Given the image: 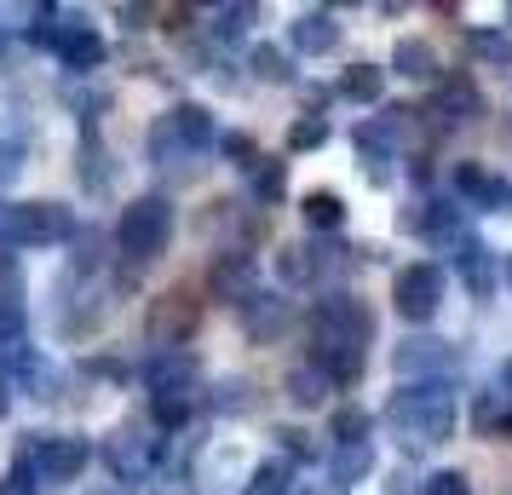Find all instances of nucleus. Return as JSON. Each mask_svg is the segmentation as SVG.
<instances>
[{
  "mask_svg": "<svg viewBox=\"0 0 512 495\" xmlns=\"http://www.w3.org/2000/svg\"><path fill=\"white\" fill-rule=\"evenodd\" d=\"M173 242V202L167 196H133L116 219V248L127 265H150Z\"/></svg>",
  "mask_w": 512,
  "mask_h": 495,
  "instance_id": "nucleus-8",
  "label": "nucleus"
},
{
  "mask_svg": "<svg viewBox=\"0 0 512 495\" xmlns=\"http://www.w3.org/2000/svg\"><path fill=\"white\" fill-rule=\"evenodd\" d=\"M305 213V225H311V236H328V231H340L346 225V202H340V190H311L300 202Z\"/></svg>",
  "mask_w": 512,
  "mask_h": 495,
  "instance_id": "nucleus-28",
  "label": "nucleus"
},
{
  "mask_svg": "<svg viewBox=\"0 0 512 495\" xmlns=\"http://www.w3.org/2000/svg\"><path fill=\"white\" fill-rule=\"evenodd\" d=\"M380 421L403 449H438L461 426V398H455L449 380H415V386H397L386 398Z\"/></svg>",
  "mask_w": 512,
  "mask_h": 495,
  "instance_id": "nucleus-3",
  "label": "nucleus"
},
{
  "mask_svg": "<svg viewBox=\"0 0 512 495\" xmlns=\"http://www.w3.org/2000/svg\"><path fill=\"white\" fill-rule=\"evenodd\" d=\"M242 495H294V461H282V455H265V461L248 472Z\"/></svg>",
  "mask_w": 512,
  "mask_h": 495,
  "instance_id": "nucleus-29",
  "label": "nucleus"
},
{
  "mask_svg": "<svg viewBox=\"0 0 512 495\" xmlns=\"http://www.w3.org/2000/svg\"><path fill=\"white\" fill-rule=\"evenodd\" d=\"M501 386H507V392H512V357H507V369H501Z\"/></svg>",
  "mask_w": 512,
  "mask_h": 495,
  "instance_id": "nucleus-45",
  "label": "nucleus"
},
{
  "mask_svg": "<svg viewBox=\"0 0 512 495\" xmlns=\"http://www.w3.org/2000/svg\"><path fill=\"white\" fill-rule=\"evenodd\" d=\"M334 93L351 98V104H380L386 98V70L380 64H351V70H340Z\"/></svg>",
  "mask_w": 512,
  "mask_h": 495,
  "instance_id": "nucleus-27",
  "label": "nucleus"
},
{
  "mask_svg": "<svg viewBox=\"0 0 512 495\" xmlns=\"http://www.w3.org/2000/svg\"><path fill=\"white\" fill-rule=\"evenodd\" d=\"M369 346H374L369 300H357L351 288L317 294V306H311V363H317L334 386H357V380H363Z\"/></svg>",
  "mask_w": 512,
  "mask_h": 495,
  "instance_id": "nucleus-1",
  "label": "nucleus"
},
{
  "mask_svg": "<svg viewBox=\"0 0 512 495\" xmlns=\"http://www.w3.org/2000/svg\"><path fill=\"white\" fill-rule=\"evenodd\" d=\"M449 185L461 196V208H484V213H512V185L501 173H489L484 162H455Z\"/></svg>",
  "mask_w": 512,
  "mask_h": 495,
  "instance_id": "nucleus-17",
  "label": "nucleus"
},
{
  "mask_svg": "<svg viewBox=\"0 0 512 495\" xmlns=\"http://www.w3.org/2000/svg\"><path fill=\"white\" fill-rule=\"evenodd\" d=\"M0 495H41V490H35V472H29L24 455H12V467H6V478H0Z\"/></svg>",
  "mask_w": 512,
  "mask_h": 495,
  "instance_id": "nucleus-41",
  "label": "nucleus"
},
{
  "mask_svg": "<svg viewBox=\"0 0 512 495\" xmlns=\"http://www.w3.org/2000/svg\"><path fill=\"white\" fill-rule=\"evenodd\" d=\"M392 369L403 375V386H415V380H449L461 369V352H455V340H438V334H409L392 352Z\"/></svg>",
  "mask_w": 512,
  "mask_h": 495,
  "instance_id": "nucleus-14",
  "label": "nucleus"
},
{
  "mask_svg": "<svg viewBox=\"0 0 512 495\" xmlns=\"http://www.w3.org/2000/svg\"><path fill=\"white\" fill-rule=\"evenodd\" d=\"M466 421H472V432L489 438V444H495V438H512V392L501 380L484 386V392H472V415H466Z\"/></svg>",
  "mask_w": 512,
  "mask_h": 495,
  "instance_id": "nucleus-21",
  "label": "nucleus"
},
{
  "mask_svg": "<svg viewBox=\"0 0 512 495\" xmlns=\"http://www.w3.org/2000/svg\"><path fill=\"white\" fill-rule=\"evenodd\" d=\"M121 294H127V277H116L104 254H98V236H75V260L70 271L58 277V294H52V323L64 340H81V334H93L110 311L121 306Z\"/></svg>",
  "mask_w": 512,
  "mask_h": 495,
  "instance_id": "nucleus-2",
  "label": "nucleus"
},
{
  "mask_svg": "<svg viewBox=\"0 0 512 495\" xmlns=\"http://www.w3.org/2000/svg\"><path fill=\"white\" fill-rule=\"evenodd\" d=\"M208 288H213V300H225V306L242 311L259 294V260L248 248H219L208 265Z\"/></svg>",
  "mask_w": 512,
  "mask_h": 495,
  "instance_id": "nucleus-16",
  "label": "nucleus"
},
{
  "mask_svg": "<svg viewBox=\"0 0 512 495\" xmlns=\"http://www.w3.org/2000/svg\"><path fill=\"white\" fill-rule=\"evenodd\" d=\"M323 144H328V121L317 116V110L294 116V127H288V150H294V156H305V150H323Z\"/></svg>",
  "mask_w": 512,
  "mask_h": 495,
  "instance_id": "nucleus-37",
  "label": "nucleus"
},
{
  "mask_svg": "<svg viewBox=\"0 0 512 495\" xmlns=\"http://www.w3.org/2000/svg\"><path fill=\"white\" fill-rule=\"evenodd\" d=\"M507 18H512V6H507Z\"/></svg>",
  "mask_w": 512,
  "mask_h": 495,
  "instance_id": "nucleus-47",
  "label": "nucleus"
},
{
  "mask_svg": "<svg viewBox=\"0 0 512 495\" xmlns=\"http://www.w3.org/2000/svg\"><path fill=\"white\" fill-rule=\"evenodd\" d=\"M369 409H363V403H340V409H334V415H328V438H334V444H374L369 438Z\"/></svg>",
  "mask_w": 512,
  "mask_h": 495,
  "instance_id": "nucleus-33",
  "label": "nucleus"
},
{
  "mask_svg": "<svg viewBox=\"0 0 512 495\" xmlns=\"http://www.w3.org/2000/svg\"><path fill=\"white\" fill-rule=\"evenodd\" d=\"M369 472H374V444H334V455H328V484L334 490L363 484Z\"/></svg>",
  "mask_w": 512,
  "mask_h": 495,
  "instance_id": "nucleus-25",
  "label": "nucleus"
},
{
  "mask_svg": "<svg viewBox=\"0 0 512 495\" xmlns=\"http://www.w3.org/2000/svg\"><path fill=\"white\" fill-rule=\"evenodd\" d=\"M420 495H472V478H466L461 467H438L420 484Z\"/></svg>",
  "mask_w": 512,
  "mask_h": 495,
  "instance_id": "nucleus-40",
  "label": "nucleus"
},
{
  "mask_svg": "<svg viewBox=\"0 0 512 495\" xmlns=\"http://www.w3.org/2000/svg\"><path fill=\"white\" fill-rule=\"evenodd\" d=\"M248 70H254L259 81H271V87H288V81H294V52L259 41V47L248 52Z\"/></svg>",
  "mask_w": 512,
  "mask_h": 495,
  "instance_id": "nucleus-30",
  "label": "nucleus"
},
{
  "mask_svg": "<svg viewBox=\"0 0 512 495\" xmlns=\"http://www.w3.org/2000/svg\"><path fill=\"white\" fill-rule=\"evenodd\" d=\"M271 438H277V444H282V461H294V467H300V461H317V444L305 438L300 426H277Z\"/></svg>",
  "mask_w": 512,
  "mask_h": 495,
  "instance_id": "nucleus-39",
  "label": "nucleus"
},
{
  "mask_svg": "<svg viewBox=\"0 0 512 495\" xmlns=\"http://www.w3.org/2000/svg\"><path fill=\"white\" fill-rule=\"evenodd\" d=\"M213 150H219V127H213V116L202 104H173L144 133V156L162 173H196Z\"/></svg>",
  "mask_w": 512,
  "mask_h": 495,
  "instance_id": "nucleus-4",
  "label": "nucleus"
},
{
  "mask_svg": "<svg viewBox=\"0 0 512 495\" xmlns=\"http://www.w3.org/2000/svg\"><path fill=\"white\" fill-rule=\"evenodd\" d=\"M236 317H242L248 340H277V334L288 329V323H294L288 300H282V294H265V288H259V294H254V300H248L242 311H236Z\"/></svg>",
  "mask_w": 512,
  "mask_h": 495,
  "instance_id": "nucleus-22",
  "label": "nucleus"
},
{
  "mask_svg": "<svg viewBox=\"0 0 512 495\" xmlns=\"http://www.w3.org/2000/svg\"><path fill=\"white\" fill-rule=\"evenodd\" d=\"M116 18L127 29H144V18H150V6H116Z\"/></svg>",
  "mask_w": 512,
  "mask_h": 495,
  "instance_id": "nucleus-43",
  "label": "nucleus"
},
{
  "mask_svg": "<svg viewBox=\"0 0 512 495\" xmlns=\"http://www.w3.org/2000/svg\"><path fill=\"white\" fill-rule=\"evenodd\" d=\"M75 236L81 225L64 202H0V248H58Z\"/></svg>",
  "mask_w": 512,
  "mask_h": 495,
  "instance_id": "nucleus-7",
  "label": "nucleus"
},
{
  "mask_svg": "<svg viewBox=\"0 0 512 495\" xmlns=\"http://www.w3.org/2000/svg\"><path fill=\"white\" fill-rule=\"evenodd\" d=\"M64 104H70L81 121H98L104 110H110V87H98L93 75H87V81L75 75V81H64Z\"/></svg>",
  "mask_w": 512,
  "mask_h": 495,
  "instance_id": "nucleus-32",
  "label": "nucleus"
},
{
  "mask_svg": "<svg viewBox=\"0 0 512 495\" xmlns=\"http://www.w3.org/2000/svg\"><path fill=\"white\" fill-rule=\"evenodd\" d=\"M144 386H150V426L179 432L202 403V363L190 352H156L144 363Z\"/></svg>",
  "mask_w": 512,
  "mask_h": 495,
  "instance_id": "nucleus-5",
  "label": "nucleus"
},
{
  "mask_svg": "<svg viewBox=\"0 0 512 495\" xmlns=\"http://www.w3.org/2000/svg\"><path fill=\"white\" fill-rule=\"evenodd\" d=\"M248 185H254V202H282V190H288V162L259 156L254 173H248Z\"/></svg>",
  "mask_w": 512,
  "mask_h": 495,
  "instance_id": "nucleus-34",
  "label": "nucleus"
},
{
  "mask_svg": "<svg viewBox=\"0 0 512 495\" xmlns=\"http://www.w3.org/2000/svg\"><path fill=\"white\" fill-rule=\"evenodd\" d=\"M6 415H12V380L0 375V421H6Z\"/></svg>",
  "mask_w": 512,
  "mask_h": 495,
  "instance_id": "nucleus-44",
  "label": "nucleus"
},
{
  "mask_svg": "<svg viewBox=\"0 0 512 495\" xmlns=\"http://www.w3.org/2000/svg\"><path fill=\"white\" fill-rule=\"evenodd\" d=\"M29 461V472H35V490H70L75 478L87 472V461H93V444L87 438H75V432H29L24 449H18Z\"/></svg>",
  "mask_w": 512,
  "mask_h": 495,
  "instance_id": "nucleus-10",
  "label": "nucleus"
},
{
  "mask_svg": "<svg viewBox=\"0 0 512 495\" xmlns=\"http://www.w3.org/2000/svg\"><path fill=\"white\" fill-rule=\"evenodd\" d=\"M443 294H449V277H443V265H432V260L403 265V271L392 277V311L409 323V329H426V323L438 317Z\"/></svg>",
  "mask_w": 512,
  "mask_h": 495,
  "instance_id": "nucleus-12",
  "label": "nucleus"
},
{
  "mask_svg": "<svg viewBox=\"0 0 512 495\" xmlns=\"http://www.w3.org/2000/svg\"><path fill=\"white\" fill-rule=\"evenodd\" d=\"M449 260H455V271H461V283L478 294V300H489L495 294V283H501V260L484 248V236L478 231H461L455 242H449Z\"/></svg>",
  "mask_w": 512,
  "mask_h": 495,
  "instance_id": "nucleus-19",
  "label": "nucleus"
},
{
  "mask_svg": "<svg viewBox=\"0 0 512 495\" xmlns=\"http://www.w3.org/2000/svg\"><path fill=\"white\" fill-rule=\"evenodd\" d=\"M259 18V6H219V12H213V41H225V47H231L236 35H248V24H254Z\"/></svg>",
  "mask_w": 512,
  "mask_h": 495,
  "instance_id": "nucleus-38",
  "label": "nucleus"
},
{
  "mask_svg": "<svg viewBox=\"0 0 512 495\" xmlns=\"http://www.w3.org/2000/svg\"><path fill=\"white\" fill-rule=\"evenodd\" d=\"M466 47H472V58H478L484 70L512 75V41L501 35V29H472V35H466Z\"/></svg>",
  "mask_w": 512,
  "mask_h": 495,
  "instance_id": "nucleus-31",
  "label": "nucleus"
},
{
  "mask_svg": "<svg viewBox=\"0 0 512 495\" xmlns=\"http://www.w3.org/2000/svg\"><path fill=\"white\" fill-rule=\"evenodd\" d=\"M340 41H346V29H340V18H334L328 6H311V12H300V18L288 24V47L305 52V58H328Z\"/></svg>",
  "mask_w": 512,
  "mask_h": 495,
  "instance_id": "nucleus-20",
  "label": "nucleus"
},
{
  "mask_svg": "<svg viewBox=\"0 0 512 495\" xmlns=\"http://www.w3.org/2000/svg\"><path fill=\"white\" fill-rule=\"evenodd\" d=\"M219 150H225V156H231V162L242 167V173H254V162H259V144L248 139V133H225V139H219Z\"/></svg>",
  "mask_w": 512,
  "mask_h": 495,
  "instance_id": "nucleus-42",
  "label": "nucleus"
},
{
  "mask_svg": "<svg viewBox=\"0 0 512 495\" xmlns=\"http://www.w3.org/2000/svg\"><path fill=\"white\" fill-rule=\"evenodd\" d=\"M35 352L29 346V300L18 277H0V375H12L24 357Z\"/></svg>",
  "mask_w": 512,
  "mask_h": 495,
  "instance_id": "nucleus-15",
  "label": "nucleus"
},
{
  "mask_svg": "<svg viewBox=\"0 0 512 495\" xmlns=\"http://www.w3.org/2000/svg\"><path fill=\"white\" fill-rule=\"evenodd\" d=\"M202 329V300L190 294V288H167L162 300L150 306V323H144V340L156 346V352H179L190 334Z\"/></svg>",
  "mask_w": 512,
  "mask_h": 495,
  "instance_id": "nucleus-13",
  "label": "nucleus"
},
{
  "mask_svg": "<svg viewBox=\"0 0 512 495\" xmlns=\"http://www.w3.org/2000/svg\"><path fill=\"white\" fill-rule=\"evenodd\" d=\"M380 248H340L328 236H305V242H282L277 248V277L288 288H323L328 277H340L346 265L374 260Z\"/></svg>",
  "mask_w": 512,
  "mask_h": 495,
  "instance_id": "nucleus-6",
  "label": "nucleus"
},
{
  "mask_svg": "<svg viewBox=\"0 0 512 495\" xmlns=\"http://www.w3.org/2000/svg\"><path fill=\"white\" fill-rule=\"evenodd\" d=\"M75 179L93 190V196H104V190L116 185V167H110V150H104V139H98L93 127L81 133V150H75Z\"/></svg>",
  "mask_w": 512,
  "mask_h": 495,
  "instance_id": "nucleus-24",
  "label": "nucleus"
},
{
  "mask_svg": "<svg viewBox=\"0 0 512 495\" xmlns=\"http://www.w3.org/2000/svg\"><path fill=\"white\" fill-rule=\"evenodd\" d=\"M162 438H156V426L139 421V415H127V421L110 426V438H104V467H110V478H116L121 490H133V484H144V478H156V467H162Z\"/></svg>",
  "mask_w": 512,
  "mask_h": 495,
  "instance_id": "nucleus-9",
  "label": "nucleus"
},
{
  "mask_svg": "<svg viewBox=\"0 0 512 495\" xmlns=\"http://www.w3.org/2000/svg\"><path fill=\"white\" fill-rule=\"evenodd\" d=\"M29 162V133H12V127H0V190L12 185Z\"/></svg>",
  "mask_w": 512,
  "mask_h": 495,
  "instance_id": "nucleus-36",
  "label": "nucleus"
},
{
  "mask_svg": "<svg viewBox=\"0 0 512 495\" xmlns=\"http://www.w3.org/2000/svg\"><path fill=\"white\" fill-rule=\"evenodd\" d=\"M282 392H288V398L300 403V409H323V403H328V392H334V380H328L323 369H317V363L305 357L300 369H288V380H282Z\"/></svg>",
  "mask_w": 512,
  "mask_h": 495,
  "instance_id": "nucleus-26",
  "label": "nucleus"
},
{
  "mask_svg": "<svg viewBox=\"0 0 512 495\" xmlns=\"http://www.w3.org/2000/svg\"><path fill=\"white\" fill-rule=\"evenodd\" d=\"M392 70L403 81H443V58L432 52V41H420V35H403L392 47Z\"/></svg>",
  "mask_w": 512,
  "mask_h": 495,
  "instance_id": "nucleus-23",
  "label": "nucleus"
},
{
  "mask_svg": "<svg viewBox=\"0 0 512 495\" xmlns=\"http://www.w3.org/2000/svg\"><path fill=\"white\" fill-rule=\"evenodd\" d=\"M415 116H426L438 133H449V127H466V121L484 116V98H478V87H472L466 75H449V81H438L432 104H426V110H415Z\"/></svg>",
  "mask_w": 512,
  "mask_h": 495,
  "instance_id": "nucleus-18",
  "label": "nucleus"
},
{
  "mask_svg": "<svg viewBox=\"0 0 512 495\" xmlns=\"http://www.w3.org/2000/svg\"><path fill=\"white\" fill-rule=\"evenodd\" d=\"M501 277H507V283H512V260H507V265H501Z\"/></svg>",
  "mask_w": 512,
  "mask_h": 495,
  "instance_id": "nucleus-46",
  "label": "nucleus"
},
{
  "mask_svg": "<svg viewBox=\"0 0 512 495\" xmlns=\"http://www.w3.org/2000/svg\"><path fill=\"white\" fill-rule=\"evenodd\" d=\"M254 380H242V375H231V380H219V386H213V409H219V415H248V409H254Z\"/></svg>",
  "mask_w": 512,
  "mask_h": 495,
  "instance_id": "nucleus-35",
  "label": "nucleus"
},
{
  "mask_svg": "<svg viewBox=\"0 0 512 495\" xmlns=\"http://www.w3.org/2000/svg\"><path fill=\"white\" fill-rule=\"evenodd\" d=\"M409 116H415V110L363 116V121H357V133H351V144H357V167H363V179H369L374 190L392 185V162H403V133H409Z\"/></svg>",
  "mask_w": 512,
  "mask_h": 495,
  "instance_id": "nucleus-11",
  "label": "nucleus"
}]
</instances>
